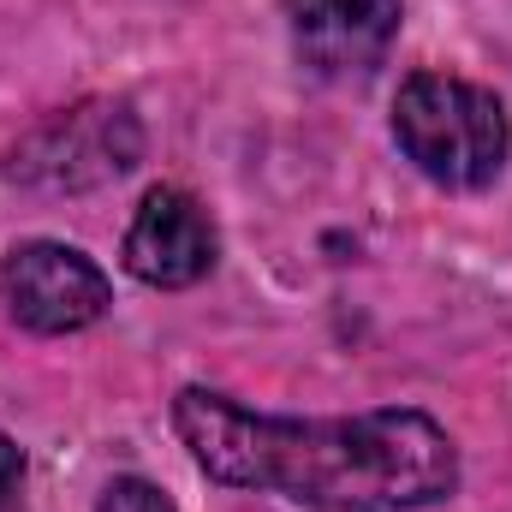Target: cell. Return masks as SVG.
<instances>
[{
  "label": "cell",
  "mask_w": 512,
  "mask_h": 512,
  "mask_svg": "<svg viewBox=\"0 0 512 512\" xmlns=\"http://www.w3.org/2000/svg\"><path fill=\"white\" fill-rule=\"evenodd\" d=\"M102 512H173V501L155 483H143V477H120V483H108Z\"/></svg>",
  "instance_id": "obj_6"
},
{
  "label": "cell",
  "mask_w": 512,
  "mask_h": 512,
  "mask_svg": "<svg viewBox=\"0 0 512 512\" xmlns=\"http://www.w3.org/2000/svg\"><path fill=\"white\" fill-rule=\"evenodd\" d=\"M405 0H286V30L316 78L376 72L399 36Z\"/></svg>",
  "instance_id": "obj_4"
},
{
  "label": "cell",
  "mask_w": 512,
  "mask_h": 512,
  "mask_svg": "<svg viewBox=\"0 0 512 512\" xmlns=\"http://www.w3.org/2000/svg\"><path fill=\"white\" fill-rule=\"evenodd\" d=\"M215 251H221V239H215L209 209L179 185H155L126 227V268L161 292L197 286L215 268Z\"/></svg>",
  "instance_id": "obj_5"
},
{
  "label": "cell",
  "mask_w": 512,
  "mask_h": 512,
  "mask_svg": "<svg viewBox=\"0 0 512 512\" xmlns=\"http://www.w3.org/2000/svg\"><path fill=\"white\" fill-rule=\"evenodd\" d=\"M24 477H30L24 447L0 435V512H24Z\"/></svg>",
  "instance_id": "obj_7"
},
{
  "label": "cell",
  "mask_w": 512,
  "mask_h": 512,
  "mask_svg": "<svg viewBox=\"0 0 512 512\" xmlns=\"http://www.w3.org/2000/svg\"><path fill=\"white\" fill-rule=\"evenodd\" d=\"M173 429L227 489H268L310 512H417L459 489V447L423 411L274 417L233 393L185 387Z\"/></svg>",
  "instance_id": "obj_1"
},
{
  "label": "cell",
  "mask_w": 512,
  "mask_h": 512,
  "mask_svg": "<svg viewBox=\"0 0 512 512\" xmlns=\"http://www.w3.org/2000/svg\"><path fill=\"white\" fill-rule=\"evenodd\" d=\"M393 137H399L405 161L447 191L495 185L512 155V126L501 96L471 78H453V72H417L399 84Z\"/></svg>",
  "instance_id": "obj_2"
},
{
  "label": "cell",
  "mask_w": 512,
  "mask_h": 512,
  "mask_svg": "<svg viewBox=\"0 0 512 512\" xmlns=\"http://www.w3.org/2000/svg\"><path fill=\"white\" fill-rule=\"evenodd\" d=\"M0 304L30 334H78L108 316L114 286L78 245L30 239L0 262Z\"/></svg>",
  "instance_id": "obj_3"
}]
</instances>
